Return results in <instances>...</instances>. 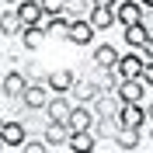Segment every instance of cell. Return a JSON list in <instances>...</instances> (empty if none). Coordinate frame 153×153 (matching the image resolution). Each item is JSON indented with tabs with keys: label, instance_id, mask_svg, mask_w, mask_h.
<instances>
[{
	"label": "cell",
	"instance_id": "obj_1",
	"mask_svg": "<svg viewBox=\"0 0 153 153\" xmlns=\"http://www.w3.org/2000/svg\"><path fill=\"white\" fill-rule=\"evenodd\" d=\"M49 84H45V76H28V87H25V94H21V105L31 108V111H45L49 105Z\"/></svg>",
	"mask_w": 153,
	"mask_h": 153
},
{
	"label": "cell",
	"instance_id": "obj_2",
	"mask_svg": "<svg viewBox=\"0 0 153 153\" xmlns=\"http://www.w3.org/2000/svg\"><path fill=\"white\" fill-rule=\"evenodd\" d=\"M101 94H105V91H101V87H97L94 80H80V76H76L66 97L73 101V105H94V101H97Z\"/></svg>",
	"mask_w": 153,
	"mask_h": 153
},
{
	"label": "cell",
	"instance_id": "obj_3",
	"mask_svg": "<svg viewBox=\"0 0 153 153\" xmlns=\"http://www.w3.org/2000/svg\"><path fill=\"white\" fill-rule=\"evenodd\" d=\"M118 125H122V129H132V132H143L146 125H150V118H146L143 105H122V111H118Z\"/></svg>",
	"mask_w": 153,
	"mask_h": 153
},
{
	"label": "cell",
	"instance_id": "obj_4",
	"mask_svg": "<svg viewBox=\"0 0 153 153\" xmlns=\"http://www.w3.org/2000/svg\"><path fill=\"white\" fill-rule=\"evenodd\" d=\"M111 10H115V21H118L122 28L139 25V18H143V4H139V0H118Z\"/></svg>",
	"mask_w": 153,
	"mask_h": 153
},
{
	"label": "cell",
	"instance_id": "obj_5",
	"mask_svg": "<svg viewBox=\"0 0 153 153\" xmlns=\"http://www.w3.org/2000/svg\"><path fill=\"white\" fill-rule=\"evenodd\" d=\"M25 87H28V76L21 73V70H10L4 80H0V97H10V101H21L25 94Z\"/></svg>",
	"mask_w": 153,
	"mask_h": 153
},
{
	"label": "cell",
	"instance_id": "obj_6",
	"mask_svg": "<svg viewBox=\"0 0 153 153\" xmlns=\"http://www.w3.org/2000/svg\"><path fill=\"white\" fill-rule=\"evenodd\" d=\"M14 14H18L21 28H35V25H42V21H45L42 4H38V0H21L18 7H14Z\"/></svg>",
	"mask_w": 153,
	"mask_h": 153
},
{
	"label": "cell",
	"instance_id": "obj_7",
	"mask_svg": "<svg viewBox=\"0 0 153 153\" xmlns=\"http://www.w3.org/2000/svg\"><path fill=\"white\" fill-rule=\"evenodd\" d=\"M143 63H146V59L139 56V52H125V56H118V63H115V73L122 76V80H139Z\"/></svg>",
	"mask_w": 153,
	"mask_h": 153
},
{
	"label": "cell",
	"instance_id": "obj_8",
	"mask_svg": "<svg viewBox=\"0 0 153 153\" xmlns=\"http://www.w3.org/2000/svg\"><path fill=\"white\" fill-rule=\"evenodd\" d=\"M91 125H94V111H91V105H73V108H70V118H66V129H70V132H91Z\"/></svg>",
	"mask_w": 153,
	"mask_h": 153
},
{
	"label": "cell",
	"instance_id": "obj_9",
	"mask_svg": "<svg viewBox=\"0 0 153 153\" xmlns=\"http://www.w3.org/2000/svg\"><path fill=\"white\" fill-rule=\"evenodd\" d=\"M94 35H97V31L91 28V21H87V18H80V21H70V31H66V42H73V45L87 49V45H91V42H94Z\"/></svg>",
	"mask_w": 153,
	"mask_h": 153
},
{
	"label": "cell",
	"instance_id": "obj_10",
	"mask_svg": "<svg viewBox=\"0 0 153 153\" xmlns=\"http://www.w3.org/2000/svg\"><path fill=\"white\" fill-rule=\"evenodd\" d=\"M28 139V132H25V125L14 122V118H4V125H0V146L7 150V146H21Z\"/></svg>",
	"mask_w": 153,
	"mask_h": 153
},
{
	"label": "cell",
	"instance_id": "obj_11",
	"mask_svg": "<svg viewBox=\"0 0 153 153\" xmlns=\"http://www.w3.org/2000/svg\"><path fill=\"white\" fill-rule=\"evenodd\" d=\"M91 111H94V118H111V115L122 111V101H118V94H115V91H105V94L91 105Z\"/></svg>",
	"mask_w": 153,
	"mask_h": 153
},
{
	"label": "cell",
	"instance_id": "obj_12",
	"mask_svg": "<svg viewBox=\"0 0 153 153\" xmlns=\"http://www.w3.org/2000/svg\"><path fill=\"white\" fill-rule=\"evenodd\" d=\"M115 94H118L122 105H143L146 87H143V80H122V84L115 87Z\"/></svg>",
	"mask_w": 153,
	"mask_h": 153
},
{
	"label": "cell",
	"instance_id": "obj_13",
	"mask_svg": "<svg viewBox=\"0 0 153 153\" xmlns=\"http://www.w3.org/2000/svg\"><path fill=\"white\" fill-rule=\"evenodd\" d=\"M76 73L73 70H52V73H45V84L52 94H70V87H73Z\"/></svg>",
	"mask_w": 153,
	"mask_h": 153
},
{
	"label": "cell",
	"instance_id": "obj_14",
	"mask_svg": "<svg viewBox=\"0 0 153 153\" xmlns=\"http://www.w3.org/2000/svg\"><path fill=\"white\" fill-rule=\"evenodd\" d=\"M70 108H73V101H70L66 94H52V97H49V105H45L49 122H66V118H70Z\"/></svg>",
	"mask_w": 153,
	"mask_h": 153
},
{
	"label": "cell",
	"instance_id": "obj_15",
	"mask_svg": "<svg viewBox=\"0 0 153 153\" xmlns=\"http://www.w3.org/2000/svg\"><path fill=\"white\" fill-rule=\"evenodd\" d=\"M91 63H94L97 70H111L115 63H118V49L108 45V42H101V45H94V52H91Z\"/></svg>",
	"mask_w": 153,
	"mask_h": 153
},
{
	"label": "cell",
	"instance_id": "obj_16",
	"mask_svg": "<svg viewBox=\"0 0 153 153\" xmlns=\"http://www.w3.org/2000/svg\"><path fill=\"white\" fill-rule=\"evenodd\" d=\"M118 115H111V118H94V125H91V136L94 139H115L118 136Z\"/></svg>",
	"mask_w": 153,
	"mask_h": 153
},
{
	"label": "cell",
	"instance_id": "obj_17",
	"mask_svg": "<svg viewBox=\"0 0 153 153\" xmlns=\"http://www.w3.org/2000/svg\"><path fill=\"white\" fill-rule=\"evenodd\" d=\"M42 139H45V146H66V143H70V129H66V122H49Z\"/></svg>",
	"mask_w": 153,
	"mask_h": 153
},
{
	"label": "cell",
	"instance_id": "obj_18",
	"mask_svg": "<svg viewBox=\"0 0 153 153\" xmlns=\"http://www.w3.org/2000/svg\"><path fill=\"white\" fill-rule=\"evenodd\" d=\"M87 21H91V28H94V31H108V28L115 25V10H111V7H91Z\"/></svg>",
	"mask_w": 153,
	"mask_h": 153
},
{
	"label": "cell",
	"instance_id": "obj_19",
	"mask_svg": "<svg viewBox=\"0 0 153 153\" xmlns=\"http://www.w3.org/2000/svg\"><path fill=\"white\" fill-rule=\"evenodd\" d=\"M94 146H97V139L91 132H70V143H66L70 153H94Z\"/></svg>",
	"mask_w": 153,
	"mask_h": 153
},
{
	"label": "cell",
	"instance_id": "obj_20",
	"mask_svg": "<svg viewBox=\"0 0 153 153\" xmlns=\"http://www.w3.org/2000/svg\"><path fill=\"white\" fill-rule=\"evenodd\" d=\"M122 38H125V45L132 49V52H139V49L146 45V38H150V35H146V28H143V25H129Z\"/></svg>",
	"mask_w": 153,
	"mask_h": 153
},
{
	"label": "cell",
	"instance_id": "obj_21",
	"mask_svg": "<svg viewBox=\"0 0 153 153\" xmlns=\"http://www.w3.org/2000/svg\"><path fill=\"white\" fill-rule=\"evenodd\" d=\"M42 31H45V35H52V38H66L70 21L63 18V14H56V18H45V21H42Z\"/></svg>",
	"mask_w": 153,
	"mask_h": 153
},
{
	"label": "cell",
	"instance_id": "obj_22",
	"mask_svg": "<svg viewBox=\"0 0 153 153\" xmlns=\"http://www.w3.org/2000/svg\"><path fill=\"white\" fill-rule=\"evenodd\" d=\"M80 14H91V0H66L63 18L66 21H80Z\"/></svg>",
	"mask_w": 153,
	"mask_h": 153
},
{
	"label": "cell",
	"instance_id": "obj_23",
	"mask_svg": "<svg viewBox=\"0 0 153 153\" xmlns=\"http://www.w3.org/2000/svg\"><path fill=\"white\" fill-rule=\"evenodd\" d=\"M18 31H21V21L14 14V7H7L0 14V35H18Z\"/></svg>",
	"mask_w": 153,
	"mask_h": 153
},
{
	"label": "cell",
	"instance_id": "obj_24",
	"mask_svg": "<svg viewBox=\"0 0 153 153\" xmlns=\"http://www.w3.org/2000/svg\"><path fill=\"white\" fill-rule=\"evenodd\" d=\"M21 42H25V49H38L42 42H45L42 25H35V28H21Z\"/></svg>",
	"mask_w": 153,
	"mask_h": 153
},
{
	"label": "cell",
	"instance_id": "obj_25",
	"mask_svg": "<svg viewBox=\"0 0 153 153\" xmlns=\"http://www.w3.org/2000/svg\"><path fill=\"white\" fill-rule=\"evenodd\" d=\"M139 136H143V132H132V129H118V136H115V143L122 146L125 153H132L136 146H139Z\"/></svg>",
	"mask_w": 153,
	"mask_h": 153
},
{
	"label": "cell",
	"instance_id": "obj_26",
	"mask_svg": "<svg viewBox=\"0 0 153 153\" xmlns=\"http://www.w3.org/2000/svg\"><path fill=\"white\" fill-rule=\"evenodd\" d=\"M42 4V14L45 18H56V14H63V7H66V0H38Z\"/></svg>",
	"mask_w": 153,
	"mask_h": 153
},
{
	"label": "cell",
	"instance_id": "obj_27",
	"mask_svg": "<svg viewBox=\"0 0 153 153\" xmlns=\"http://www.w3.org/2000/svg\"><path fill=\"white\" fill-rule=\"evenodd\" d=\"M21 153H49V146H45V139H25Z\"/></svg>",
	"mask_w": 153,
	"mask_h": 153
},
{
	"label": "cell",
	"instance_id": "obj_28",
	"mask_svg": "<svg viewBox=\"0 0 153 153\" xmlns=\"http://www.w3.org/2000/svg\"><path fill=\"white\" fill-rule=\"evenodd\" d=\"M139 25L146 28V35H153V7H143V18H139Z\"/></svg>",
	"mask_w": 153,
	"mask_h": 153
},
{
	"label": "cell",
	"instance_id": "obj_29",
	"mask_svg": "<svg viewBox=\"0 0 153 153\" xmlns=\"http://www.w3.org/2000/svg\"><path fill=\"white\" fill-rule=\"evenodd\" d=\"M143 87H153V63H143V73H139Z\"/></svg>",
	"mask_w": 153,
	"mask_h": 153
},
{
	"label": "cell",
	"instance_id": "obj_30",
	"mask_svg": "<svg viewBox=\"0 0 153 153\" xmlns=\"http://www.w3.org/2000/svg\"><path fill=\"white\" fill-rule=\"evenodd\" d=\"M139 56H143V59H146V63H153V35H150V38H146V45H143V49H139Z\"/></svg>",
	"mask_w": 153,
	"mask_h": 153
},
{
	"label": "cell",
	"instance_id": "obj_31",
	"mask_svg": "<svg viewBox=\"0 0 153 153\" xmlns=\"http://www.w3.org/2000/svg\"><path fill=\"white\" fill-rule=\"evenodd\" d=\"M118 0H91V7H115Z\"/></svg>",
	"mask_w": 153,
	"mask_h": 153
},
{
	"label": "cell",
	"instance_id": "obj_32",
	"mask_svg": "<svg viewBox=\"0 0 153 153\" xmlns=\"http://www.w3.org/2000/svg\"><path fill=\"white\" fill-rule=\"evenodd\" d=\"M143 111H146V118H150V122H153V101H150V105L143 108Z\"/></svg>",
	"mask_w": 153,
	"mask_h": 153
},
{
	"label": "cell",
	"instance_id": "obj_33",
	"mask_svg": "<svg viewBox=\"0 0 153 153\" xmlns=\"http://www.w3.org/2000/svg\"><path fill=\"white\" fill-rule=\"evenodd\" d=\"M4 4H7V7H14V4H21V0H4Z\"/></svg>",
	"mask_w": 153,
	"mask_h": 153
},
{
	"label": "cell",
	"instance_id": "obj_34",
	"mask_svg": "<svg viewBox=\"0 0 153 153\" xmlns=\"http://www.w3.org/2000/svg\"><path fill=\"white\" fill-rule=\"evenodd\" d=\"M139 4H143V7H153V0H139Z\"/></svg>",
	"mask_w": 153,
	"mask_h": 153
},
{
	"label": "cell",
	"instance_id": "obj_35",
	"mask_svg": "<svg viewBox=\"0 0 153 153\" xmlns=\"http://www.w3.org/2000/svg\"><path fill=\"white\" fill-rule=\"evenodd\" d=\"M150 139H153V122H150Z\"/></svg>",
	"mask_w": 153,
	"mask_h": 153
},
{
	"label": "cell",
	"instance_id": "obj_36",
	"mask_svg": "<svg viewBox=\"0 0 153 153\" xmlns=\"http://www.w3.org/2000/svg\"><path fill=\"white\" fill-rule=\"evenodd\" d=\"M0 125H4V115H0Z\"/></svg>",
	"mask_w": 153,
	"mask_h": 153
},
{
	"label": "cell",
	"instance_id": "obj_37",
	"mask_svg": "<svg viewBox=\"0 0 153 153\" xmlns=\"http://www.w3.org/2000/svg\"><path fill=\"white\" fill-rule=\"evenodd\" d=\"M0 153H4V146H0Z\"/></svg>",
	"mask_w": 153,
	"mask_h": 153
},
{
	"label": "cell",
	"instance_id": "obj_38",
	"mask_svg": "<svg viewBox=\"0 0 153 153\" xmlns=\"http://www.w3.org/2000/svg\"><path fill=\"white\" fill-rule=\"evenodd\" d=\"M4 153H7V150H4Z\"/></svg>",
	"mask_w": 153,
	"mask_h": 153
}]
</instances>
